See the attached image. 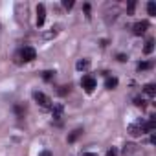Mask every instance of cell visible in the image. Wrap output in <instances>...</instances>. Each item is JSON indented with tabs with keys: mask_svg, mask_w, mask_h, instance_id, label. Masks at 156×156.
<instances>
[{
	"mask_svg": "<svg viewBox=\"0 0 156 156\" xmlns=\"http://www.w3.org/2000/svg\"><path fill=\"white\" fill-rule=\"evenodd\" d=\"M129 134L134 136V138L145 134V121H143V119H136L134 123H130V125H129Z\"/></svg>",
	"mask_w": 156,
	"mask_h": 156,
	"instance_id": "1",
	"label": "cell"
},
{
	"mask_svg": "<svg viewBox=\"0 0 156 156\" xmlns=\"http://www.w3.org/2000/svg\"><path fill=\"white\" fill-rule=\"evenodd\" d=\"M33 98H35V101L42 107V108H51V99L46 96V94H42V92H33Z\"/></svg>",
	"mask_w": 156,
	"mask_h": 156,
	"instance_id": "2",
	"label": "cell"
},
{
	"mask_svg": "<svg viewBox=\"0 0 156 156\" xmlns=\"http://www.w3.org/2000/svg\"><path fill=\"white\" fill-rule=\"evenodd\" d=\"M81 85H83V88L90 94V92H94V88H96L98 83H96V79H94L92 75H85L83 79H81Z\"/></svg>",
	"mask_w": 156,
	"mask_h": 156,
	"instance_id": "3",
	"label": "cell"
},
{
	"mask_svg": "<svg viewBox=\"0 0 156 156\" xmlns=\"http://www.w3.org/2000/svg\"><path fill=\"white\" fill-rule=\"evenodd\" d=\"M147 30H149V22H147V20L136 22V24L132 26V33H134V35H143Z\"/></svg>",
	"mask_w": 156,
	"mask_h": 156,
	"instance_id": "4",
	"label": "cell"
},
{
	"mask_svg": "<svg viewBox=\"0 0 156 156\" xmlns=\"http://www.w3.org/2000/svg\"><path fill=\"white\" fill-rule=\"evenodd\" d=\"M20 55H22V61H33L37 57V51L31 46H26V48L20 50Z\"/></svg>",
	"mask_w": 156,
	"mask_h": 156,
	"instance_id": "5",
	"label": "cell"
},
{
	"mask_svg": "<svg viewBox=\"0 0 156 156\" xmlns=\"http://www.w3.org/2000/svg\"><path fill=\"white\" fill-rule=\"evenodd\" d=\"M44 20H46V8L42 4H39L37 6V26L41 28L44 24Z\"/></svg>",
	"mask_w": 156,
	"mask_h": 156,
	"instance_id": "6",
	"label": "cell"
},
{
	"mask_svg": "<svg viewBox=\"0 0 156 156\" xmlns=\"http://www.w3.org/2000/svg\"><path fill=\"white\" fill-rule=\"evenodd\" d=\"M50 110H51V116H53L55 119H61V118H62V112H64V107H62L61 103H53Z\"/></svg>",
	"mask_w": 156,
	"mask_h": 156,
	"instance_id": "7",
	"label": "cell"
},
{
	"mask_svg": "<svg viewBox=\"0 0 156 156\" xmlns=\"http://www.w3.org/2000/svg\"><path fill=\"white\" fill-rule=\"evenodd\" d=\"M75 68L79 70V72L88 70L90 68V59H79V61H77V64H75Z\"/></svg>",
	"mask_w": 156,
	"mask_h": 156,
	"instance_id": "8",
	"label": "cell"
},
{
	"mask_svg": "<svg viewBox=\"0 0 156 156\" xmlns=\"http://www.w3.org/2000/svg\"><path fill=\"white\" fill-rule=\"evenodd\" d=\"M118 87V79L116 77H107V81H105V88L107 90H114Z\"/></svg>",
	"mask_w": 156,
	"mask_h": 156,
	"instance_id": "9",
	"label": "cell"
},
{
	"mask_svg": "<svg viewBox=\"0 0 156 156\" xmlns=\"http://www.w3.org/2000/svg\"><path fill=\"white\" fill-rule=\"evenodd\" d=\"M59 30H61V26H53V28H51L50 31H46V33H44L42 37H44L46 41H50V39H53V37H55V35L59 33Z\"/></svg>",
	"mask_w": 156,
	"mask_h": 156,
	"instance_id": "10",
	"label": "cell"
},
{
	"mask_svg": "<svg viewBox=\"0 0 156 156\" xmlns=\"http://www.w3.org/2000/svg\"><path fill=\"white\" fill-rule=\"evenodd\" d=\"M143 92H145L149 98H154V96H156V87H154L152 83H149V85L143 87Z\"/></svg>",
	"mask_w": 156,
	"mask_h": 156,
	"instance_id": "11",
	"label": "cell"
},
{
	"mask_svg": "<svg viewBox=\"0 0 156 156\" xmlns=\"http://www.w3.org/2000/svg\"><path fill=\"white\" fill-rule=\"evenodd\" d=\"M136 151H138V149H136V145H134V143H127V145H125V149H123V154H125V156H130V154H134Z\"/></svg>",
	"mask_w": 156,
	"mask_h": 156,
	"instance_id": "12",
	"label": "cell"
},
{
	"mask_svg": "<svg viewBox=\"0 0 156 156\" xmlns=\"http://www.w3.org/2000/svg\"><path fill=\"white\" fill-rule=\"evenodd\" d=\"M81 134H83V130H81V129H75V130H73V132H72V134L68 136V141H70V143H73V141H75L77 138L81 136Z\"/></svg>",
	"mask_w": 156,
	"mask_h": 156,
	"instance_id": "13",
	"label": "cell"
},
{
	"mask_svg": "<svg viewBox=\"0 0 156 156\" xmlns=\"http://www.w3.org/2000/svg\"><path fill=\"white\" fill-rule=\"evenodd\" d=\"M152 50H154V41H152V39H149V41H147V44H145V48H143V53H147V55H149Z\"/></svg>",
	"mask_w": 156,
	"mask_h": 156,
	"instance_id": "14",
	"label": "cell"
},
{
	"mask_svg": "<svg viewBox=\"0 0 156 156\" xmlns=\"http://www.w3.org/2000/svg\"><path fill=\"white\" fill-rule=\"evenodd\" d=\"M147 11H149L151 17H154V15H156V4H154V2H149V4H147Z\"/></svg>",
	"mask_w": 156,
	"mask_h": 156,
	"instance_id": "15",
	"label": "cell"
},
{
	"mask_svg": "<svg viewBox=\"0 0 156 156\" xmlns=\"http://www.w3.org/2000/svg\"><path fill=\"white\" fill-rule=\"evenodd\" d=\"M53 77H55V72L48 70V72H44V75H42V79H44V81H51Z\"/></svg>",
	"mask_w": 156,
	"mask_h": 156,
	"instance_id": "16",
	"label": "cell"
},
{
	"mask_svg": "<svg viewBox=\"0 0 156 156\" xmlns=\"http://www.w3.org/2000/svg\"><path fill=\"white\" fill-rule=\"evenodd\" d=\"M149 68H152V62H149V61H145V62H140V64H138V70H149Z\"/></svg>",
	"mask_w": 156,
	"mask_h": 156,
	"instance_id": "17",
	"label": "cell"
},
{
	"mask_svg": "<svg viewBox=\"0 0 156 156\" xmlns=\"http://www.w3.org/2000/svg\"><path fill=\"white\" fill-rule=\"evenodd\" d=\"M134 8H136V2H129V6H127V13L132 15V13H134Z\"/></svg>",
	"mask_w": 156,
	"mask_h": 156,
	"instance_id": "18",
	"label": "cell"
},
{
	"mask_svg": "<svg viewBox=\"0 0 156 156\" xmlns=\"http://www.w3.org/2000/svg\"><path fill=\"white\" fill-rule=\"evenodd\" d=\"M134 105H136V107H141V108H145V101H143L141 98H136V99H134Z\"/></svg>",
	"mask_w": 156,
	"mask_h": 156,
	"instance_id": "19",
	"label": "cell"
},
{
	"mask_svg": "<svg viewBox=\"0 0 156 156\" xmlns=\"http://www.w3.org/2000/svg\"><path fill=\"white\" fill-rule=\"evenodd\" d=\"M105 156H118V149H116V147H110Z\"/></svg>",
	"mask_w": 156,
	"mask_h": 156,
	"instance_id": "20",
	"label": "cell"
},
{
	"mask_svg": "<svg viewBox=\"0 0 156 156\" xmlns=\"http://www.w3.org/2000/svg\"><path fill=\"white\" fill-rule=\"evenodd\" d=\"M62 6H64V9H72L73 8V0H64Z\"/></svg>",
	"mask_w": 156,
	"mask_h": 156,
	"instance_id": "21",
	"label": "cell"
},
{
	"mask_svg": "<svg viewBox=\"0 0 156 156\" xmlns=\"http://www.w3.org/2000/svg\"><path fill=\"white\" fill-rule=\"evenodd\" d=\"M15 62H17V64L24 62V61H22V55H20V51H17V53H15Z\"/></svg>",
	"mask_w": 156,
	"mask_h": 156,
	"instance_id": "22",
	"label": "cell"
},
{
	"mask_svg": "<svg viewBox=\"0 0 156 156\" xmlns=\"http://www.w3.org/2000/svg\"><path fill=\"white\" fill-rule=\"evenodd\" d=\"M15 112H17V114H19V116H22V114H24V112H26V108H22V107H20V105H17V107H15Z\"/></svg>",
	"mask_w": 156,
	"mask_h": 156,
	"instance_id": "23",
	"label": "cell"
},
{
	"mask_svg": "<svg viewBox=\"0 0 156 156\" xmlns=\"http://www.w3.org/2000/svg\"><path fill=\"white\" fill-rule=\"evenodd\" d=\"M66 92H70V87H61V90H59V94H61V96H64Z\"/></svg>",
	"mask_w": 156,
	"mask_h": 156,
	"instance_id": "24",
	"label": "cell"
},
{
	"mask_svg": "<svg viewBox=\"0 0 156 156\" xmlns=\"http://www.w3.org/2000/svg\"><path fill=\"white\" fill-rule=\"evenodd\" d=\"M85 13H87V19H90V4H85Z\"/></svg>",
	"mask_w": 156,
	"mask_h": 156,
	"instance_id": "25",
	"label": "cell"
},
{
	"mask_svg": "<svg viewBox=\"0 0 156 156\" xmlns=\"http://www.w3.org/2000/svg\"><path fill=\"white\" fill-rule=\"evenodd\" d=\"M118 61H121V62H125V61H127V57H125L123 53H119V55H118Z\"/></svg>",
	"mask_w": 156,
	"mask_h": 156,
	"instance_id": "26",
	"label": "cell"
},
{
	"mask_svg": "<svg viewBox=\"0 0 156 156\" xmlns=\"http://www.w3.org/2000/svg\"><path fill=\"white\" fill-rule=\"evenodd\" d=\"M39 156H51V152H50V151H42Z\"/></svg>",
	"mask_w": 156,
	"mask_h": 156,
	"instance_id": "27",
	"label": "cell"
},
{
	"mask_svg": "<svg viewBox=\"0 0 156 156\" xmlns=\"http://www.w3.org/2000/svg\"><path fill=\"white\" fill-rule=\"evenodd\" d=\"M83 156H98V154H96V152H85Z\"/></svg>",
	"mask_w": 156,
	"mask_h": 156,
	"instance_id": "28",
	"label": "cell"
}]
</instances>
